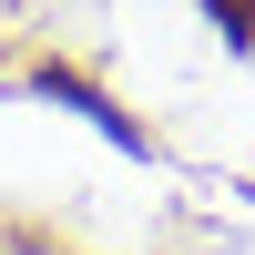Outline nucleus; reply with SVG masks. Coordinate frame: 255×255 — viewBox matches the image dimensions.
I'll list each match as a JSON object with an SVG mask.
<instances>
[{
    "mask_svg": "<svg viewBox=\"0 0 255 255\" xmlns=\"http://www.w3.org/2000/svg\"><path fill=\"white\" fill-rule=\"evenodd\" d=\"M215 20H235V41H255V0H215Z\"/></svg>",
    "mask_w": 255,
    "mask_h": 255,
    "instance_id": "obj_2",
    "label": "nucleus"
},
{
    "mask_svg": "<svg viewBox=\"0 0 255 255\" xmlns=\"http://www.w3.org/2000/svg\"><path fill=\"white\" fill-rule=\"evenodd\" d=\"M41 92H51V102H61V113H82V123H92V133H102V143H123V153H143V123H123V113H113V102H102V92H92V82H72V72H41Z\"/></svg>",
    "mask_w": 255,
    "mask_h": 255,
    "instance_id": "obj_1",
    "label": "nucleus"
}]
</instances>
